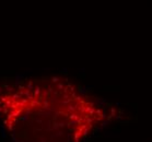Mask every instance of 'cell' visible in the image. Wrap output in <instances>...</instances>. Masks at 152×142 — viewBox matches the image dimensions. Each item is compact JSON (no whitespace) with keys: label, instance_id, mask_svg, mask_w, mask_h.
<instances>
[{"label":"cell","instance_id":"6da1fadb","mask_svg":"<svg viewBox=\"0 0 152 142\" xmlns=\"http://www.w3.org/2000/svg\"><path fill=\"white\" fill-rule=\"evenodd\" d=\"M115 116L66 78L0 84V121L13 142H83Z\"/></svg>","mask_w":152,"mask_h":142}]
</instances>
